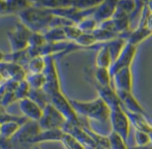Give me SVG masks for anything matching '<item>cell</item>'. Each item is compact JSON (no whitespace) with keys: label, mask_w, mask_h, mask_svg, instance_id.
Masks as SVG:
<instances>
[{"label":"cell","mask_w":152,"mask_h":149,"mask_svg":"<svg viewBox=\"0 0 152 149\" xmlns=\"http://www.w3.org/2000/svg\"><path fill=\"white\" fill-rule=\"evenodd\" d=\"M128 119H129L130 125L134 127L136 131H145V133H150L152 131L151 127V122H149L147 116L142 114H136V113H129L126 112Z\"/></svg>","instance_id":"20"},{"label":"cell","mask_w":152,"mask_h":149,"mask_svg":"<svg viewBox=\"0 0 152 149\" xmlns=\"http://www.w3.org/2000/svg\"><path fill=\"white\" fill-rule=\"evenodd\" d=\"M0 149H12V142L10 139H5V138L0 136Z\"/></svg>","instance_id":"37"},{"label":"cell","mask_w":152,"mask_h":149,"mask_svg":"<svg viewBox=\"0 0 152 149\" xmlns=\"http://www.w3.org/2000/svg\"><path fill=\"white\" fill-rule=\"evenodd\" d=\"M64 135V131L61 129H47V131H40V133L36 136L32 141V144L38 145V143L42 142H60L62 137Z\"/></svg>","instance_id":"21"},{"label":"cell","mask_w":152,"mask_h":149,"mask_svg":"<svg viewBox=\"0 0 152 149\" xmlns=\"http://www.w3.org/2000/svg\"><path fill=\"white\" fill-rule=\"evenodd\" d=\"M38 126L42 131H47V129H61L66 123V120L64 117L53 107L51 104L42 109V114L40 119L37 121Z\"/></svg>","instance_id":"8"},{"label":"cell","mask_w":152,"mask_h":149,"mask_svg":"<svg viewBox=\"0 0 152 149\" xmlns=\"http://www.w3.org/2000/svg\"><path fill=\"white\" fill-rule=\"evenodd\" d=\"M45 59H46V67H45L42 74L46 77V85L42 88V90L50 96L52 93L61 90L60 79H59L58 69H57L56 65L57 56L55 55L47 56L45 57Z\"/></svg>","instance_id":"7"},{"label":"cell","mask_w":152,"mask_h":149,"mask_svg":"<svg viewBox=\"0 0 152 149\" xmlns=\"http://www.w3.org/2000/svg\"><path fill=\"white\" fill-rule=\"evenodd\" d=\"M4 58H5V54H4L3 52H1V51H0V63L3 62Z\"/></svg>","instance_id":"41"},{"label":"cell","mask_w":152,"mask_h":149,"mask_svg":"<svg viewBox=\"0 0 152 149\" xmlns=\"http://www.w3.org/2000/svg\"><path fill=\"white\" fill-rule=\"evenodd\" d=\"M27 120L28 119L23 117L20 120H12V121H7V122L2 123V124H0V136L5 138V139L10 140L17 134V131H19L21 125L24 124Z\"/></svg>","instance_id":"22"},{"label":"cell","mask_w":152,"mask_h":149,"mask_svg":"<svg viewBox=\"0 0 152 149\" xmlns=\"http://www.w3.org/2000/svg\"><path fill=\"white\" fill-rule=\"evenodd\" d=\"M150 35H152L151 31L146 27V24H138V26L128 33L126 37V42L138 47L139 44L146 40Z\"/></svg>","instance_id":"17"},{"label":"cell","mask_w":152,"mask_h":149,"mask_svg":"<svg viewBox=\"0 0 152 149\" xmlns=\"http://www.w3.org/2000/svg\"><path fill=\"white\" fill-rule=\"evenodd\" d=\"M116 93L118 95L119 99H120L122 109L124 111L129 113H136V114H142L147 116L144 108L139 103L138 99H136V96L132 94V92H130V91L116 90Z\"/></svg>","instance_id":"12"},{"label":"cell","mask_w":152,"mask_h":149,"mask_svg":"<svg viewBox=\"0 0 152 149\" xmlns=\"http://www.w3.org/2000/svg\"><path fill=\"white\" fill-rule=\"evenodd\" d=\"M110 149H128L127 143L117 134L111 131L108 135Z\"/></svg>","instance_id":"31"},{"label":"cell","mask_w":152,"mask_h":149,"mask_svg":"<svg viewBox=\"0 0 152 149\" xmlns=\"http://www.w3.org/2000/svg\"><path fill=\"white\" fill-rule=\"evenodd\" d=\"M45 39L47 42H51V44H56V42H67L64 34L63 28L61 27H54V28H50L42 32Z\"/></svg>","instance_id":"25"},{"label":"cell","mask_w":152,"mask_h":149,"mask_svg":"<svg viewBox=\"0 0 152 149\" xmlns=\"http://www.w3.org/2000/svg\"><path fill=\"white\" fill-rule=\"evenodd\" d=\"M18 104L23 116L26 119L36 121V122L40 119L42 114V109L38 105H36L33 101H31L30 99H28V97L23 99L19 101Z\"/></svg>","instance_id":"16"},{"label":"cell","mask_w":152,"mask_h":149,"mask_svg":"<svg viewBox=\"0 0 152 149\" xmlns=\"http://www.w3.org/2000/svg\"><path fill=\"white\" fill-rule=\"evenodd\" d=\"M30 6V1H0V16L18 15L21 10Z\"/></svg>","instance_id":"19"},{"label":"cell","mask_w":152,"mask_h":149,"mask_svg":"<svg viewBox=\"0 0 152 149\" xmlns=\"http://www.w3.org/2000/svg\"><path fill=\"white\" fill-rule=\"evenodd\" d=\"M137 51H138V47L132 46V45L126 42L119 56L117 57L116 60L113 62V64L109 69L111 76L116 74L120 69H126V67H132V62L136 58Z\"/></svg>","instance_id":"9"},{"label":"cell","mask_w":152,"mask_h":149,"mask_svg":"<svg viewBox=\"0 0 152 149\" xmlns=\"http://www.w3.org/2000/svg\"><path fill=\"white\" fill-rule=\"evenodd\" d=\"M29 91H30V87H29L28 83L26 82L25 79L20 81V82H18L16 88H15V95H16L17 102L28 97Z\"/></svg>","instance_id":"32"},{"label":"cell","mask_w":152,"mask_h":149,"mask_svg":"<svg viewBox=\"0 0 152 149\" xmlns=\"http://www.w3.org/2000/svg\"><path fill=\"white\" fill-rule=\"evenodd\" d=\"M112 85L115 90L132 92V67L120 69L112 76Z\"/></svg>","instance_id":"13"},{"label":"cell","mask_w":152,"mask_h":149,"mask_svg":"<svg viewBox=\"0 0 152 149\" xmlns=\"http://www.w3.org/2000/svg\"><path fill=\"white\" fill-rule=\"evenodd\" d=\"M19 21L32 32L42 33L52 27L55 16L47 8L30 6L18 14Z\"/></svg>","instance_id":"1"},{"label":"cell","mask_w":152,"mask_h":149,"mask_svg":"<svg viewBox=\"0 0 152 149\" xmlns=\"http://www.w3.org/2000/svg\"><path fill=\"white\" fill-rule=\"evenodd\" d=\"M69 102L81 118L97 121L100 123L109 122L110 108L99 97L90 102H80L69 99Z\"/></svg>","instance_id":"2"},{"label":"cell","mask_w":152,"mask_h":149,"mask_svg":"<svg viewBox=\"0 0 152 149\" xmlns=\"http://www.w3.org/2000/svg\"><path fill=\"white\" fill-rule=\"evenodd\" d=\"M50 104L53 107H55V109L64 117L67 123L75 125H82V118L76 113L70 104L69 99H67L61 90L52 93L50 95Z\"/></svg>","instance_id":"4"},{"label":"cell","mask_w":152,"mask_h":149,"mask_svg":"<svg viewBox=\"0 0 152 149\" xmlns=\"http://www.w3.org/2000/svg\"><path fill=\"white\" fill-rule=\"evenodd\" d=\"M117 7L120 8L122 12H124L126 15L130 16L137 8V1H129V0L117 1Z\"/></svg>","instance_id":"36"},{"label":"cell","mask_w":152,"mask_h":149,"mask_svg":"<svg viewBox=\"0 0 152 149\" xmlns=\"http://www.w3.org/2000/svg\"><path fill=\"white\" fill-rule=\"evenodd\" d=\"M125 44H126V40L118 37L114 38V39L110 40V42H104L102 45H104V46L109 49V51H110V53H111V56H112V58H113V62H114L117 57L119 56V54L121 53L122 49L124 48Z\"/></svg>","instance_id":"27"},{"label":"cell","mask_w":152,"mask_h":149,"mask_svg":"<svg viewBox=\"0 0 152 149\" xmlns=\"http://www.w3.org/2000/svg\"><path fill=\"white\" fill-rule=\"evenodd\" d=\"M40 131L42 129L36 121L27 120L24 124L21 125L16 135L10 139L12 149H30L33 146L32 141Z\"/></svg>","instance_id":"3"},{"label":"cell","mask_w":152,"mask_h":149,"mask_svg":"<svg viewBox=\"0 0 152 149\" xmlns=\"http://www.w3.org/2000/svg\"><path fill=\"white\" fill-rule=\"evenodd\" d=\"M25 80L28 83L30 89H42L46 85V77L40 74H27Z\"/></svg>","instance_id":"28"},{"label":"cell","mask_w":152,"mask_h":149,"mask_svg":"<svg viewBox=\"0 0 152 149\" xmlns=\"http://www.w3.org/2000/svg\"><path fill=\"white\" fill-rule=\"evenodd\" d=\"M151 127H152V123H151Z\"/></svg>","instance_id":"44"},{"label":"cell","mask_w":152,"mask_h":149,"mask_svg":"<svg viewBox=\"0 0 152 149\" xmlns=\"http://www.w3.org/2000/svg\"><path fill=\"white\" fill-rule=\"evenodd\" d=\"M83 120V118H82ZM62 131L64 133H67L72 135L75 139H77L86 149H95L96 144L91 138V136L88 134L86 129L84 127L82 122V125H75L66 122L62 127Z\"/></svg>","instance_id":"10"},{"label":"cell","mask_w":152,"mask_h":149,"mask_svg":"<svg viewBox=\"0 0 152 149\" xmlns=\"http://www.w3.org/2000/svg\"><path fill=\"white\" fill-rule=\"evenodd\" d=\"M117 7V1H102L99 2L97 5L94 7L92 12V18L97 22V24L109 21L112 19L115 10Z\"/></svg>","instance_id":"14"},{"label":"cell","mask_w":152,"mask_h":149,"mask_svg":"<svg viewBox=\"0 0 152 149\" xmlns=\"http://www.w3.org/2000/svg\"><path fill=\"white\" fill-rule=\"evenodd\" d=\"M146 6H147V8L149 9V12H150V14H152V1L146 2Z\"/></svg>","instance_id":"40"},{"label":"cell","mask_w":152,"mask_h":149,"mask_svg":"<svg viewBox=\"0 0 152 149\" xmlns=\"http://www.w3.org/2000/svg\"><path fill=\"white\" fill-rule=\"evenodd\" d=\"M146 27L151 31L152 33V14H150L147 18V21H146Z\"/></svg>","instance_id":"38"},{"label":"cell","mask_w":152,"mask_h":149,"mask_svg":"<svg viewBox=\"0 0 152 149\" xmlns=\"http://www.w3.org/2000/svg\"><path fill=\"white\" fill-rule=\"evenodd\" d=\"M98 49L97 55L95 58V67L99 69H110L113 64V58L111 56V53L109 49L102 44H96L91 49Z\"/></svg>","instance_id":"18"},{"label":"cell","mask_w":152,"mask_h":149,"mask_svg":"<svg viewBox=\"0 0 152 149\" xmlns=\"http://www.w3.org/2000/svg\"><path fill=\"white\" fill-rule=\"evenodd\" d=\"M45 67H46V59L45 57H33V58L29 59V61L23 66L27 74H40L44 72Z\"/></svg>","instance_id":"24"},{"label":"cell","mask_w":152,"mask_h":149,"mask_svg":"<svg viewBox=\"0 0 152 149\" xmlns=\"http://www.w3.org/2000/svg\"><path fill=\"white\" fill-rule=\"evenodd\" d=\"M47 44L42 33L32 32L28 42V49L29 50H38L39 48L44 47Z\"/></svg>","instance_id":"30"},{"label":"cell","mask_w":152,"mask_h":149,"mask_svg":"<svg viewBox=\"0 0 152 149\" xmlns=\"http://www.w3.org/2000/svg\"><path fill=\"white\" fill-rule=\"evenodd\" d=\"M30 149H42V148L39 147V145H34V146H32Z\"/></svg>","instance_id":"42"},{"label":"cell","mask_w":152,"mask_h":149,"mask_svg":"<svg viewBox=\"0 0 152 149\" xmlns=\"http://www.w3.org/2000/svg\"><path fill=\"white\" fill-rule=\"evenodd\" d=\"M92 82L102 87H113L112 85V76L108 69H99L95 67L92 73Z\"/></svg>","instance_id":"23"},{"label":"cell","mask_w":152,"mask_h":149,"mask_svg":"<svg viewBox=\"0 0 152 149\" xmlns=\"http://www.w3.org/2000/svg\"><path fill=\"white\" fill-rule=\"evenodd\" d=\"M128 149H152V145H149V146H128Z\"/></svg>","instance_id":"39"},{"label":"cell","mask_w":152,"mask_h":149,"mask_svg":"<svg viewBox=\"0 0 152 149\" xmlns=\"http://www.w3.org/2000/svg\"><path fill=\"white\" fill-rule=\"evenodd\" d=\"M31 33L32 31L29 30L20 21H18V23H16V25L6 32V37L10 44L12 53L26 50L28 48V42Z\"/></svg>","instance_id":"5"},{"label":"cell","mask_w":152,"mask_h":149,"mask_svg":"<svg viewBox=\"0 0 152 149\" xmlns=\"http://www.w3.org/2000/svg\"><path fill=\"white\" fill-rule=\"evenodd\" d=\"M134 139L136 142V146H149L151 145L150 137L148 133L140 131H134Z\"/></svg>","instance_id":"35"},{"label":"cell","mask_w":152,"mask_h":149,"mask_svg":"<svg viewBox=\"0 0 152 149\" xmlns=\"http://www.w3.org/2000/svg\"><path fill=\"white\" fill-rule=\"evenodd\" d=\"M76 25L83 33H91L98 27L97 22H96L91 16L83 19L82 21H80V22Z\"/></svg>","instance_id":"29"},{"label":"cell","mask_w":152,"mask_h":149,"mask_svg":"<svg viewBox=\"0 0 152 149\" xmlns=\"http://www.w3.org/2000/svg\"><path fill=\"white\" fill-rule=\"evenodd\" d=\"M94 87H95L96 91H97L98 97L110 108V110L122 107L120 99H119L118 95L116 93V90L113 87H102L97 84H94Z\"/></svg>","instance_id":"15"},{"label":"cell","mask_w":152,"mask_h":149,"mask_svg":"<svg viewBox=\"0 0 152 149\" xmlns=\"http://www.w3.org/2000/svg\"><path fill=\"white\" fill-rule=\"evenodd\" d=\"M149 137H150V141H151V144H152V131L149 133Z\"/></svg>","instance_id":"43"},{"label":"cell","mask_w":152,"mask_h":149,"mask_svg":"<svg viewBox=\"0 0 152 149\" xmlns=\"http://www.w3.org/2000/svg\"><path fill=\"white\" fill-rule=\"evenodd\" d=\"M0 76L4 82H20L26 77V72L20 64L3 61L0 63Z\"/></svg>","instance_id":"11"},{"label":"cell","mask_w":152,"mask_h":149,"mask_svg":"<svg viewBox=\"0 0 152 149\" xmlns=\"http://www.w3.org/2000/svg\"><path fill=\"white\" fill-rule=\"evenodd\" d=\"M109 122L112 127V131L120 136L125 142H127L130 135V125L129 119L125 111L122 109V107L115 108L110 110V117H109Z\"/></svg>","instance_id":"6"},{"label":"cell","mask_w":152,"mask_h":149,"mask_svg":"<svg viewBox=\"0 0 152 149\" xmlns=\"http://www.w3.org/2000/svg\"><path fill=\"white\" fill-rule=\"evenodd\" d=\"M63 31L65 37L67 39V42H76V40L80 37V35L82 34V31L77 27L76 24L74 25H69V26H65L63 27Z\"/></svg>","instance_id":"34"},{"label":"cell","mask_w":152,"mask_h":149,"mask_svg":"<svg viewBox=\"0 0 152 149\" xmlns=\"http://www.w3.org/2000/svg\"><path fill=\"white\" fill-rule=\"evenodd\" d=\"M60 142L65 149H86L78 140L75 139L72 135H69L67 133H64Z\"/></svg>","instance_id":"33"},{"label":"cell","mask_w":152,"mask_h":149,"mask_svg":"<svg viewBox=\"0 0 152 149\" xmlns=\"http://www.w3.org/2000/svg\"><path fill=\"white\" fill-rule=\"evenodd\" d=\"M28 99L33 101L42 109H44L46 106H48L50 104V96L42 89H30Z\"/></svg>","instance_id":"26"}]
</instances>
